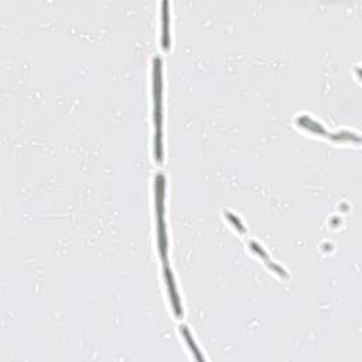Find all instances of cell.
Here are the masks:
<instances>
[{
    "label": "cell",
    "mask_w": 362,
    "mask_h": 362,
    "mask_svg": "<svg viewBox=\"0 0 362 362\" xmlns=\"http://www.w3.org/2000/svg\"><path fill=\"white\" fill-rule=\"evenodd\" d=\"M164 175H156L154 181V197H156V215H157V237H159V249L162 261L167 265V234L164 222Z\"/></svg>",
    "instance_id": "obj_2"
},
{
    "label": "cell",
    "mask_w": 362,
    "mask_h": 362,
    "mask_svg": "<svg viewBox=\"0 0 362 362\" xmlns=\"http://www.w3.org/2000/svg\"><path fill=\"white\" fill-rule=\"evenodd\" d=\"M153 98H154V157L156 162L163 163V79L162 60H153Z\"/></svg>",
    "instance_id": "obj_1"
},
{
    "label": "cell",
    "mask_w": 362,
    "mask_h": 362,
    "mask_svg": "<svg viewBox=\"0 0 362 362\" xmlns=\"http://www.w3.org/2000/svg\"><path fill=\"white\" fill-rule=\"evenodd\" d=\"M162 46L164 50H169L170 47V36H169V1L163 0L162 3Z\"/></svg>",
    "instance_id": "obj_4"
},
{
    "label": "cell",
    "mask_w": 362,
    "mask_h": 362,
    "mask_svg": "<svg viewBox=\"0 0 362 362\" xmlns=\"http://www.w3.org/2000/svg\"><path fill=\"white\" fill-rule=\"evenodd\" d=\"M297 123H299L301 127H306V129L312 130L313 133L325 135V136H328V135H330V133H327V130H325L324 127L320 125L318 122H314V121H312V119H310V118H307V116H300L299 119H297Z\"/></svg>",
    "instance_id": "obj_5"
},
{
    "label": "cell",
    "mask_w": 362,
    "mask_h": 362,
    "mask_svg": "<svg viewBox=\"0 0 362 362\" xmlns=\"http://www.w3.org/2000/svg\"><path fill=\"white\" fill-rule=\"evenodd\" d=\"M180 331H181V334H183V336H184V338H186L188 347H190L191 352L194 354V357H195V358H197L198 361H201V362L204 361V357H202V355L200 354V350H198V347L195 345V342H194V339H193V336L190 334L187 325H181V327H180Z\"/></svg>",
    "instance_id": "obj_6"
},
{
    "label": "cell",
    "mask_w": 362,
    "mask_h": 362,
    "mask_svg": "<svg viewBox=\"0 0 362 362\" xmlns=\"http://www.w3.org/2000/svg\"><path fill=\"white\" fill-rule=\"evenodd\" d=\"M225 217H226V218H228V219H229V221L232 222V225H234V226L237 228V229H238V231H239V232H242V234L245 232V226L242 225V222H241V221L238 219V218H237V217H235V215H234V214L225 213Z\"/></svg>",
    "instance_id": "obj_8"
},
{
    "label": "cell",
    "mask_w": 362,
    "mask_h": 362,
    "mask_svg": "<svg viewBox=\"0 0 362 362\" xmlns=\"http://www.w3.org/2000/svg\"><path fill=\"white\" fill-rule=\"evenodd\" d=\"M164 277H166V283H167V289H169V294H170V300H171V306H173L175 317H183V309H181V303H180L178 294H177L174 277H173V273L167 265L164 267Z\"/></svg>",
    "instance_id": "obj_3"
},
{
    "label": "cell",
    "mask_w": 362,
    "mask_h": 362,
    "mask_svg": "<svg viewBox=\"0 0 362 362\" xmlns=\"http://www.w3.org/2000/svg\"><path fill=\"white\" fill-rule=\"evenodd\" d=\"M250 248H252V250H253L255 253H258V255L262 258L265 262H269V261H270V259H269V256H267V253H266V252L263 250L262 246H261V245H258L256 242H253V241H252V242H250Z\"/></svg>",
    "instance_id": "obj_7"
},
{
    "label": "cell",
    "mask_w": 362,
    "mask_h": 362,
    "mask_svg": "<svg viewBox=\"0 0 362 362\" xmlns=\"http://www.w3.org/2000/svg\"><path fill=\"white\" fill-rule=\"evenodd\" d=\"M266 263H267V266H269L270 269H273V270H275L276 273H277L279 276H282V277H288V273L285 272V269H282V267H280V266H277L276 263L270 262V261Z\"/></svg>",
    "instance_id": "obj_9"
}]
</instances>
